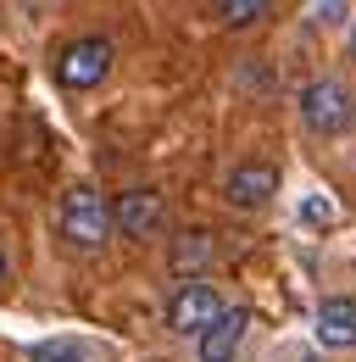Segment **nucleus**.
Here are the masks:
<instances>
[{"label": "nucleus", "mask_w": 356, "mask_h": 362, "mask_svg": "<svg viewBox=\"0 0 356 362\" xmlns=\"http://www.w3.org/2000/svg\"><path fill=\"white\" fill-rule=\"evenodd\" d=\"M301 117L312 134H345L356 123V95L340 78H312L301 90Z\"/></svg>", "instance_id": "2"}, {"label": "nucleus", "mask_w": 356, "mask_h": 362, "mask_svg": "<svg viewBox=\"0 0 356 362\" xmlns=\"http://www.w3.org/2000/svg\"><path fill=\"white\" fill-rule=\"evenodd\" d=\"M201 257H212V245H206V240H189V245L178 251V268H189V262H201Z\"/></svg>", "instance_id": "11"}, {"label": "nucleus", "mask_w": 356, "mask_h": 362, "mask_svg": "<svg viewBox=\"0 0 356 362\" xmlns=\"http://www.w3.org/2000/svg\"><path fill=\"white\" fill-rule=\"evenodd\" d=\"M162 212H167V206H162L156 189H129V195L112 206V223L123 228L129 240H150V234L162 228Z\"/></svg>", "instance_id": "6"}, {"label": "nucleus", "mask_w": 356, "mask_h": 362, "mask_svg": "<svg viewBox=\"0 0 356 362\" xmlns=\"http://www.w3.org/2000/svg\"><path fill=\"white\" fill-rule=\"evenodd\" d=\"M218 313H222V296L212 284H184L167 301V329L173 334H201L206 323H218Z\"/></svg>", "instance_id": "4"}, {"label": "nucleus", "mask_w": 356, "mask_h": 362, "mask_svg": "<svg viewBox=\"0 0 356 362\" xmlns=\"http://www.w3.org/2000/svg\"><path fill=\"white\" fill-rule=\"evenodd\" d=\"M267 11H273V0H218L222 28H251V23H262Z\"/></svg>", "instance_id": "9"}, {"label": "nucleus", "mask_w": 356, "mask_h": 362, "mask_svg": "<svg viewBox=\"0 0 356 362\" xmlns=\"http://www.w3.org/2000/svg\"><path fill=\"white\" fill-rule=\"evenodd\" d=\"M61 234L73 245H84V251H95L112 234V206H106V195L95 184H78V189L61 195Z\"/></svg>", "instance_id": "1"}, {"label": "nucleus", "mask_w": 356, "mask_h": 362, "mask_svg": "<svg viewBox=\"0 0 356 362\" xmlns=\"http://www.w3.org/2000/svg\"><path fill=\"white\" fill-rule=\"evenodd\" d=\"M245 329H251V313H245V307H222L218 323H206V329L195 334V351H201V362H234L239 340H245Z\"/></svg>", "instance_id": "5"}, {"label": "nucleus", "mask_w": 356, "mask_h": 362, "mask_svg": "<svg viewBox=\"0 0 356 362\" xmlns=\"http://www.w3.org/2000/svg\"><path fill=\"white\" fill-rule=\"evenodd\" d=\"M28 362H89V351L78 340H40V346L28 351Z\"/></svg>", "instance_id": "10"}, {"label": "nucleus", "mask_w": 356, "mask_h": 362, "mask_svg": "<svg viewBox=\"0 0 356 362\" xmlns=\"http://www.w3.org/2000/svg\"><path fill=\"white\" fill-rule=\"evenodd\" d=\"M106 73H112V40H100V34L73 40V45L56 56V78H61V90H95Z\"/></svg>", "instance_id": "3"}, {"label": "nucleus", "mask_w": 356, "mask_h": 362, "mask_svg": "<svg viewBox=\"0 0 356 362\" xmlns=\"http://www.w3.org/2000/svg\"><path fill=\"white\" fill-rule=\"evenodd\" d=\"M317 340L328 351H351L356 346V301L351 296H328L317 307Z\"/></svg>", "instance_id": "8"}, {"label": "nucleus", "mask_w": 356, "mask_h": 362, "mask_svg": "<svg viewBox=\"0 0 356 362\" xmlns=\"http://www.w3.org/2000/svg\"><path fill=\"white\" fill-rule=\"evenodd\" d=\"M307 218L312 223H328V201H307Z\"/></svg>", "instance_id": "12"}, {"label": "nucleus", "mask_w": 356, "mask_h": 362, "mask_svg": "<svg viewBox=\"0 0 356 362\" xmlns=\"http://www.w3.org/2000/svg\"><path fill=\"white\" fill-rule=\"evenodd\" d=\"M0 279H6V257H0Z\"/></svg>", "instance_id": "13"}, {"label": "nucleus", "mask_w": 356, "mask_h": 362, "mask_svg": "<svg viewBox=\"0 0 356 362\" xmlns=\"http://www.w3.org/2000/svg\"><path fill=\"white\" fill-rule=\"evenodd\" d=\"M273 189H278V168H267V162H245V168H234L228 173V201L239 206V212H256L273 201Z\"/></svg>", "instance_id": "7"}]
</instances>
